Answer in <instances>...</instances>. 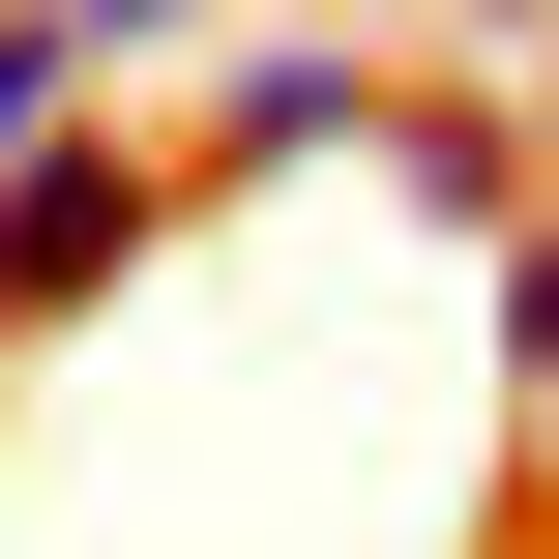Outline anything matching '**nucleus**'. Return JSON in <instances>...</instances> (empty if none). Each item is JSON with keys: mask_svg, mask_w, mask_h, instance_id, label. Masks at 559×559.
Instances as JSON below:
<instances>
[{"mask_svg": "<svg viewBox=\"0 0 559 559\" xmlns=\"http://www.w3.org/2000/svg\"><path fill=\"white\" fill-rule=\"evenodd\" d=\"M59 29H88V88H118V59H177V29H206V0H59Z\"/></svg>", "mask_w": 559, "mask_h": 559, "instance_id": "423d86ee", "label": "nucleus"}, {"mask_svg": "<svg viewBox=\"0 0 559 559\" xmlns=\"http://www.w3.org/2000/svg\"><path fill=\"white\" fill-rule=\"evenodd\" d=\"M442 59L472 88H559V0H442Z\"/></svg>", "mask_w": 559, "mask_h": 559, "instance_id": "39448f33", "label": "nucleus"}, {"mask_svg": "<svg viewBox=\"0 0 559 559\" xmlns=\"http://www.w3.org/2000/svg\"><path fill=\"white\" fill-rule=\"evenodd\" d=\"M147 236H177V147H147V118L29 147V177H0V354H59V324H88V295H118Z\"/></svg>", "mask_w": 559, "mask_h": 559, "instance_id": "f257e3e1", "label": "nucleus"}, {"mask_svg": "<svg viewBox=\"0 0 559 559\" xmlns=\"http://www.w3.org/2000/svg\"><path fill=\"white\" fill-rule=\"evenodd\" d=\"M0 29H29V0H0Z\"/></svg>", "mask_w": 559, "mask_h": 559, "instance_id": "0eeeda50", "label": "nucleus"}, {"mask_svg": "<svg viewBox=\"0 0 559 559\" xmlns=\"http://www.w3.org/2000/svg\"><path fill=\"white\" fill-rule=\"evenodd\" d=\"M501 383H531V413H559V206H531V236H501Z\"/></svg>", "mask_w": 559, "mask_h": 559, "instance_id": "20e7f679", "label": "nucleus"}, {"mask_svg": "<svg viewBox=\"0 0 559 559\" xmlns=\"http://www.w3.org/2000/svg\"><path fill=\"white\" fill-rule=\"evenodd\" d=\"M383 88L413 59H354V29H236L206 118H177V177H324V147H383Z\"/></svg>", "mask_w": 559, "mask_h": 559, "instance_id": "f03ea898", "label": "nucleus"}, {"mask_svg": "<svg viewBox=\"0 0 559 559\" xmlns=\"http://www.w3.org/2000/svg\"><path fill=\"white\" fill-rule=\"evenodd\" d=\"M383 177H413V206H442L472 265H501V236L559 206V147H531V88H472V59H442V88H383Z\"/></svg>", "mask_w": 559, "mask_h": 559, "instance_id": "7ed1b4c3", "label": "nucleus"}]
</instances>
